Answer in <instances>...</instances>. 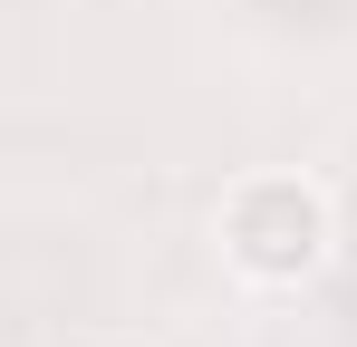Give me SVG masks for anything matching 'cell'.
Segmentation results:
<instances>
[{
    "instance_id": "obj_1",
    "label": "cell",
    "mask_w": 357,
    "mask_h": 347,
    "mask_svg": "<svg viewBox=\"0 0 357 347\" xmlns=\"http://www.w3.org/2000/svg\"><path fill=\"white\" fill-rule=\"evenodd\" d=\"M213 241L251 289H299L328 270L338 251V222H328V193L309 174H241L213 213Z\"/></svg>"
}]
</instances>
